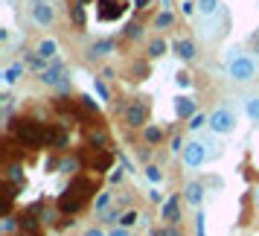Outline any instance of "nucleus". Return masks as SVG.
I'll use <instances>...</instances> for the list:
<instances>
[{
    "label": "nucleus",
    "instance_id": "5",
    "mask_svg": "<svg viewBox=\"0 0 259 236\" xmlns=\"http://www.w3.org/2000/svg\"><path fill=\"white\" fill-rule=\"evenodd\" d=\"M32 21L38 26H53V21H56L53 3H47V0H32Z\"/></svg>",
    "mask_w": 259,
    "mask_h": 236
},
{
    "label": "nucleus",
    "instance_id": "40",
    "mask_svg": "<svg viewBox=\"0 0 259 236\" xmlns=\"http://www.w3.org/2000/svg\"><path fill=\"white\" fill-rule=\"evenodd\" d=\"M157 236H178V230H175V227H163Z\"/></svg>",
    "mask_w": 259,
    "mask_h": 236
},
{
    "label": "nucleus",
    "instance_id": "10",
    "mask_svg": "<svg viewBox=\"0 0 259 236\" xmlns=\"http://www.w3.org/2000/svg\"><path fill=\"white\" fill-rule=\"evenodd\" d=\"M64 76H67V73L61 70V64H50L47 70H41V73H38V79H41L44 85H50V88H59Z\"/></svg>",
    "mask_w": 259,
    "mask_h": 236
},
{
    "label": "nucleus",
    "instance_id": "1",
    "mask_svg": "<svg viewBox=\"0 0 259 236\" xmlns=\"http://www.w3.org/2000/svg\"><path fill=\"white\" fill-rule=\"evenodd\" d=\"M12 131H15V137L21 143H26V146H41V143H47V129H44L41 123H35V120H29V117L15 120Z\"/></svg>",
    "mask_w": 259,
    "mask_h": 236
},
{
    "label": "nucleus",
    "instance_id": "42",
    "mask_svg": "<svg viewBox=\"0 0 259 236\" xmlns=\"http://www.w3.org/2000/svg\"><path fill=\"white\" fill-rule=\"evenodd\" d=\"M160 3H163V9H169V0H160Z\"/></svg>",
    "mask_w": 259,
    "mask_h": 236
},
{
    "label": "nucleus",
    "instance_id": "32",
    "mask_svg": "<svg viewBox=\"0 0 259 236\" xmlns=\"http://www.w3.org/2000/svg\"><path fill=\"white\" fill-rule=\"evenodd\" d=\"M82 105L88 108V111H94V114H96V108H99V105H96V99H94V96H82Z\"/></svg>",
    "mask_w": 259,
    "mask_h": 236
},
{
    "label": "nucleus",
    "instance_id": "25",
    "mask_svg": "<svg viewBox=\"0 0 259 236\" xmlns=\"http://www.w3.org/2000/svg\"><path fill=\"white\" fill-rule=\"evenodd\" d=\"M70 18H73V24H76V26H84V12H82V6H79V3L70 6Z\"/></svg>",
    "mask_w": 259,
    "mask_h": 236
},
{
    "label": "nucleus",
    "instance_id": "37",
    "mask_svg": "<svg viewBox=\"0 0 259 236\" xmlns=\"http://www.w3.org/2000/svg\"><path fill=\"white\" fill-rule=\"evenodd\" d=\"M70 88H73L70 76H64V79H61V85H59V91H61V94H67V91H70Z\"/></svg>",
    "mask_w": 259,
    "mask_h": 236
},
{
    "label": "nucleus",
    "instance_id": "26",
    "mask_svg": "<svg viewBox=\"0 0 259 236\" xmlns=\"http://www.w3.org/2000/svg\"><path fill=\"white\" fill-rule=\"evenodd\" d=\"M15 227H21V222H18V219H12V216H3V233H6V236L15 233Z\"/></svg>",
    "mask_w": 259,
    "mask_h": 236
},
{
    "label": "nucleus",
    "instance_id": "28",
    "mask_svg": "<svg viewBox=\"0 0 259 236\" xmlns=\"http://www.w3.org/2000/svg\"><path fill=\"white\" fill-rule=\"evenodd\" d=\"M94 91L99 94V99H108V88L102 85V79H94Z\"/></svg>",
    "mask_w": 259,
    "mask_h": 236
},
{
    "label": "nucleus",
    "instance_id": "2",
    "mask_svg": "<svg viewBox=\"0 0 259 236\" xmlns=\"http://www.w3.org/2000/svg\"><path fill=\"white\" fill-rule=\"evenodd\" d=\"M181 161H184L187 169H201L204 161H207V146L201 140H187L184 152H181Z\"/></svg>",
    "mask_w": 259,
    "mask_h": 236
},
{
    "label": "nucleus",
    "instance_id": "16",
    "mask_svg": "<svg viewBox=\"0 0 259 236\" xmlns=\"http://www.w3.org/2000/svg\"><path fill=\"white\" fill-rule=\"evenodd\" d=\"M166 50H169V44H166L163 38H154L146 53H149V59H160V56H166Z\"/></svg>",
    "mask_w": 259,
    "mask_h": 236
},
{
    "label": "nucleus",
    "instance_id": "3",
    "mask_svg": "<svg viewBox=\"0 0 259 236\" xmlns=\"http://www.w3.org/2000/svg\"><path fill=\"white\" fill-rule=\"evenodd\" d=\"M236 129V114L230 108H215L210 114V131L212 134H233Z\"/></svg>",
    "mask_w": 259,
    "mask_h": 236
},
{
    "label": "nucleus",
    "instance_id": "21",
    "mask_svg": "<svg viewBox=\"0 0 259 236\" xmlns=\"http://www.w3.org/2000/svg\"><path fill=\"white\" fill-rule=\"evenodd\" d=\"M146 178H149L152 184H160V181H163V169H160V166H154V164H149V166H146Z\"/></svg>",
    "mask_w": 259,
    "mask_h": 236
},
{
    "label": "nucleus",
    "instance_id": "22",
    "mask_svg": "<svg viewBox=\"0 0 259 236\" xmlns=\"http://www.w3.org/2000/svg\"><path fill=\"white\" fill-rule=\"evenodd\" d=\"M172 24H175V15L169 12V9H163V12L154 18V26H160V29H163V26H172Z\"/></svg>",
    "mask_w": 259,
    "mask_h": 236
},
{
    "label": "nucleus",
    "instance_id": "12",
    "mask_svg": "<svg viewBox=\"0 0 259 236\" xmlns=\"http://www.w3.org/2000/svg\"><path fill=\"white\" fill-rule=\"evenodd\" d=\"M175 56L184 61H192L195 59V41H189V38H184V41H178L175 44Z\"/></svg>",
    "mask_w": 259,
    "mask_h": 236
},
{
    "label": "nucleus",
    "instance_id": "24",
    "mask_svg": "<svg viewBox=\"0 0 259 236\" xmlns=\"http://www.w3.org/2000/svg\"><path fill=\"white\" fill-rule=\"evenodd\" d=\"M204 123H210V117H204V114L198 111V114H195V117H192V120L187 123V129H189V131H198L201 126H204Z\"/></svg>",
    "mask_w": 259,
    "mask_h": 236
},
{
    "label": "nucleus",
    "instance_id": "38",
    "mask_svg": "<svg viewBox=\"0 0 259 236\" xmlns=\"http://www.w3.org/2000/svg\"><path fill=\"white\" fill-rule=\"evenodd\" d=\"M84 236H108L102 227H91V230H84Z\"/></svg>",
    "mask_w": 259,
    "mask_h": 236
},
{
    "label": "nucleus",
    "instance_id": "13",
    "mask_svg": "<svg viewBox=\"0 0 259 236\" xmlns=\"http://www.w3.org/2000/svg\"><path fill=\"white\" fill-rule=\"evenodd\" d=\"M35 53H38V56H41L44 61H50L53 56H56V53H59V44H56V38H44V41H41V44L35 47Z\"/></svg>",
    "mask_w": 259,
    "mask_h": 236
},
{
    "label": "nucleus",
    "instance_id": "9",
    "mask_svg": "<svg viewBox=\"0 0 259 236\" xmlns=\"http://www.w3.org/2000/svg\"><path fill=\"white\" fill-rule=\"evenodd\" d=\"M184 201H187L189 207H201L204 204V184L201 181H189L187 187H184Z\"/></svg>",
    "mask_w": 259,
    "mask_h": 236
},
{
    "label": "nucleus",
    "instance_id": "34",
    "mask_svg": "<svg viewBox=\"0 0 259 236\" xmlns=\"http://www.w3.org/2000/svg\"><path fill=\"white\" fill-rule=\"evenodd\" d=\"M140 32H143V29H140V24H128V29H125V35H128V38H137Z\"/></svg>",
    "mask_w": 259,
    "mask_h": 236
},
{
    "label": "nucleus",
    "instance_id": "29",
    "mask_svg": "<svg viewBox=\"0 0 259 236\" xmlns=\"http://www.w3.org/2000/svg\"><path fill=\"white\" fill-rule=\"evenodd\" d=\"M122 178H125V166H117V169L111 172V184H119Z\"/></svg>",
    "mask_w": 259,
    "mask_h": 236
},
{
    "label": "nucleus",
    "instance_id": "6",
    "mask_svg": "<svg viewBox=\"0 0 259 236\" xmlns=\"http://www.w3.org/2000/svg\"><path fill=\"white\" fill-rule=\"evenodd\" d=\"M181 199H184V195H169V199L160 204V219H163L166 224H175L178 219H181Z\"/></svg>",
    "mask_w": 259,
    "mask_h": 236
},
{
    "label": "nucleus",
    "instance_id": "15",
    "mask_svg": "<svg viewBox=\"0 0 259 236\" xmlns=\"http://www.w3.org/2000/svg\"><path fill=\"white\" fill-rule=\"evenodd\" d=\"M143 140L149 143V146L160 143L163 140V129H160V126H146V129H143Z\"/></svg>",
    "mask_w": 259,
    "mask_h": 236
},
{
    "label": "nucleus",
    "instance_id": "19",
    "mask_svg": "<svg viewBox=\"0 0 259 236\" xmlns=\"http://www.w3.org/2000/svg\"><path fill=\"white\" fill-rule=\"evenodd\" d=\"M195 3H198V12L207 15V18H212L219 12V0H195Z\"/></svg>",
    "mask_w": 259,
    "mask_h": 236
},
{
    "label": "nucleus",
    "instance_id": "7",
    "mask_svg": "<svg viewBox=\"0 0 259 236\" xmlns=\"http://www.w3.org/2000/svg\"><path fill=\"white\" fill-rule=\"evenodd\" d=\"M125 126H131V129H146V105L143 102H131L125 108Z\"/></svg>",
    "mask_w": 259,
    "mask_h": 236
},
{
    "label": "nucleus",
    "instance_id": "30",
    "mask_svg": "<svg viewBox=\"0 0 259 236\" xmlns=\"http://www.w3.org/2000/svg\"><path fill=\"white\" fill-rule=\"evenodd\" d=\"M149 199H152L154 204H163V192H160L157 187H152V189H149Z\"/></svg>",
    "mask_w": 259,
    "mask_h": 236
},
{
    "label": "nucleus",
    "instance_id": "4",
    "mask_svg": "<svg viewBox=\"0 0 259 236\" xmlns=\"http://www.w3.org/2000/svg\"><path fill=\"white\" fill-rule=\"evenodd\" d=\"M227 73H230V79L233 82H250L253 76H256V61L242 56V59H236L227 64Z\"/></svg>",
    "mask_w": 259,
    "mask_h": 236
},
{
    "label": "nucleus",
    "instance_id": "14",
    "mask_svg": "<svg viewBox=\"0 0 259 236\" xmlns=\"http://www.w3.org/2000/svg\"><path fill=\"white\" fill-rule=\"evenodd\" d=\"M24 70H26L24 61H15V64H9V67H6V73H3V82H6V85H15L21 76H24Z\"/></svg>",
    "mask_w": 259,
    "mask_h": 236
},
{
    "label": "nucleus",
    "instance_id": "8",
    "mask_svg": "<svg viewBox=\"0 0 259 236\" xmlns=\"http://www.w3.org/2000/svg\"><path fill=\"white\" fill-rule=\"evenodd\" d=\"M175 114L178 120H192L195 114H198V105H195V99L192 96H175Z\"/></svg>",
    "mask_w": 259,
    "mask_h": 236
},
{
    "label": "nucleus",
    "instance_id": "17",
    "mask_svg": "<svg viewBox=\"0 0 259 236\" xmlns=\"http://www.w3.org/2000/svg\"><path fill=\"white\" fill-rule=\"evenodd\" d=\"M245 114L253 120V123H259V96H247L245 99Z\"/></svg>",
    "mask_w": 259,
    "mask_h": 236
},
{
    "label": "nucleus",
    "instance_id": "33",
    "mask_svg": "<svg viewBox=\"0 0 259 236\" xmlns=\"http://www.w3.org/2000/svg\"><path fill=\"white\" fill-rule=\"evenodd\" d=\"M108 236H131V230H128V227H119V224H117V227H111V230H108Z\"/></svg>",
    "mask_w": 259,
    "mask_h": 236
},
{
    "label": "nucleus",
    "instance_id": "18",
    "mask_svg": "<svg viewBox=\"0 0 259 236\" xmlns=\"http://www.w3.org/2000/svg\"><path fill=\"white\" fill-rule=\"evenodd\" d=\"M6 181H9V184H18V187H21V184H24V172H21V166H15V164L6 166Z\"/></svg>",
    "mask_w": 259,
    "mask_h": 236
},
{
    "label": "nucleus",
    "instance_id": "27",
    "mask_svg": "<svg viewBox=\"0 0 259 236\" xmlns=\"http://www.w3.org/2000/svg\"><path fill=\"white\" fill-rule=\"evenodd\" d=\"M181 12L187 15V18H192V15L198 12V3H192V0H184V3H181Z\"/></svg>",
    "mask_w": 259,
    "mask_h": 236
},
{
    "label": "nucleus",
    "instance_id": "36",
    "mask_svg": "<svg viewBox=\"0 0 259 236\" xmlns=\"http://www.w3.org/2000/svg\"><path fill=\"white\" fill-rule=\"evenodd\" d=\"M178 85H181V88H189V85H192L189 73H178Z\"/></svg>",
    "mask_w": 259,
    "mask_h": 236
},
{
    "label": "nucleus",
    "instance_id": "35",
    "mask_svg": "<svg viewBox=\"0 0 259 236\" xmlns=\"http://www.w3.org/2000/svg\"><path fill=\"white\" fill-rule=\"evenodd\" d=\"M195 230H198V236H207V233H204V213L195 216Z\"/></svg>",
    "mask_w": 259,
    "mask_h": 236
},
{
    "label": "nucleus",
    "instance_id": "23",
    "mask_svg": "<svg viewBox=\"0 0 259 236\" xmlns=\"http://www.w3.org/2000/svg\"><path fill=\"white\" fill-rule=\"evenodd\" d=\"M137 219H140L137 210H125L122 216H119V227H131V224H137Z\"/></svg>",
    "mask_w": 259,
    "mask_h": 236
},
{
    "label": "nucleus",
    "instance_id": "20",
    "mask_svg": "<svg viewBox=\"0 0 259 236\" xmlns=\"http://www.w3.org/2000/svg\"><path fill=\"white\" fill-rule=\"evenodd\" d=\"M108 204H111V192H108V189H102V192L94 199V210H96V213H105Z\"/></svg>",
    "mask_w": 259,
    "mask_h": 236
},
{
    "label": "nucleus",
    "instance_id": "31",
    "mask_svg": "<svg viewBox=\"0 0 259 236\" xmlns=\"http://www.w3.org/2000/svg\"><path fill=\"white\" fill-rule=\"evenodd\" d=\"M149 158H152V152H149V149H140V146H137V161L149 166Z\"/></svg>",
    "mask_w": 259,
    "mask_h": 236
},
{
    "label": "nucleus",
    "instance_id": "41",
    "mask_svg": "<svg viewBox=\"0 0 259 236\" xmlns=\"http://www.w3.org/2000/svg\"><path fill=\"white\" fill-rule=\"evenodd\" d=\"M250 41H253V50L259 53V32H253V38H250Z\"/></svg>",
    "mask_w": 259,
    "mask_h": 236
},
{
    "label": "nucleus",
    "instance_id": "39",
    "mask_svg": "<svg viewBox=\"0 0 259 236\" xmlns=\"http://www.w3.org/2000/svg\"><path fill=\"white\" fill-rule=\"evenodd\" d=\"M210 187H212V189H222L224 181H222V178H210Z\"/></svg>",
    "mask_w": 259,
    "mask_h": 236
},
{
    "label": "nucleus",
    "instance_id": "11",
    "mask_svg": "<svg viewBox=\"0 0 259 236\" xmlns=\"http://www.w3.org/2000/svg\"><path fill=\"white\" fill-rule=\"evenodd\" d=\"M114 50H117V44H114L111 38H102V41L91 44V50H88V59H105V56H111Z\"/></svg>",
    "mask_w": 259,
    "mask_h": 236
}]
</instances>
